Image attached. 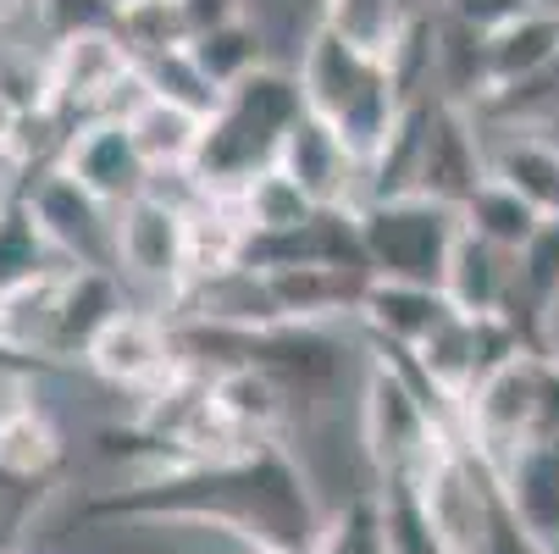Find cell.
I'll use <instances>...</instances> for the list:
<instances>
[{"label":"cell","mask_w":559,"mask_h":554,"mask_svg":"<svg viewBox=\"0 0 559 554\" xmlns=\"http://www.w3.org/2000/svg\"><path fill=\"white\" fill-rule=\"evenodd\" d=\"M122 122L133 128L139 150L155 178H183L194 173V155H200V133H205V111L167 101L155 90H139V101L122 111Z\"/></svg>","instance_id":"obj_15"},{"label":"cell","mask_w":559,"mask_h":554,"mask_svg":"<svg viewBox=\"0 0 559 554\" xmlns=\"http://www.w3.org/2000/svg\"><path fill=\"white\" fill-rule=\"evenodd\" d=\"M460 222H465V233H476V239H488L499 250H521L532 233L543 227V211L532 200H521L504 178H488L460 205Z\"/></svg>","instance_id":"obj_22"},{"label":"cell","mask_w":559,"mask_h":554,"mask_svg":"<svg viewBox=\"0 0 559 554\" xmlns=\"http://www.w3.org/2000/svg\"><path fill=\"white\" fill-rule=\"evenodd\" d=\"M416 17L421 12L411 7V0H328V7H322V23L333 34H344L349 45L377 50V56H393Z\"/></svg>","instance_id":"obj_23"},{"label":"cell","mask_w":559,"mask_h":554,"mask_svg":"<svg viewBox=\"0 0 559 554\" xmlns=\"http://www.w3.org/2000/svg\"><path fill=\"white\" fill-rule=\"evenodd\" d=\"M56 162H61L78 184H84V189H95L106 205H128V200H139V195L155 189V173H150L144 150H139V139H133V128H128L122 117L78 122V128L67 133V144H61Z\"/></svg>","instance_id":"obj_10"},{"label":"cell","mask_w":559,"mask_h":554,"mask_svg":"<svg viewBox=\"0 0 559 554\" xmlns=\"http://www.w3.org/2000/svg\"><path fill=\"white\" fill-rule=\"evenodd\" d=\"M360 227V256L371 278H399V283H438L449 272V256L460 245V211L432 200V195H371L355 205Z\"/></svg>","instance_id":"obj_4"},{"label":"cell","mask_w":559,"mask_h":554,"mask_svg":"<svg viewBox=\"0 0 559 554\" xmlns=\"http://www.w3.org/2000/svg\"><path fill=\"white\" fill-rule=\"evenodd\" d=\"M189 56H194V67L205 72V84H211L216 95L233 90L238 78H250L255 67H266V45H261V28H255L250 17L222 23V28H211V34H194V39H189Z\"/></svg>","instance_id":"obj_25"},{"label":"cell","mask_w":559,"mask_h":554,"mask_svg":"<svg viewBox=\"0 0 559 554\" xmlns=\"http://www.w3.org/2000/svg\"><path fill=\"white\" fill-rule=\"evenodd\" d=\"M504 499L510 510L543 538L559 549V438H543V444H526L504 471Z\"/></svg>","instance_id":"obj_19"},{"label":"cell","mask_w":559,"mask_h":554,"mask_svg":"<svg viewBox=\"0 0 559 554\" xmlns=\"http://www.w3.org/2000/svg\"><path fill=\"white\" fill-rule=\"evenodd\" d=\"M84 366L117 388V393H150V388H162L178 366H183V350H178V322H173V310H155V305H122L106 333L90 344Z\"/></svg>","instance_id":"obj_9"},{"label":"cell","mask_w":559,"mask_h":554,"mask_svg":"<svg viewBox=\"0 0 559 554\" xmlns=\"http://www.w3.org/2000/svg\"><path fill=\"white\" fill-rule=\"evenodd\" d=\"M488 167L543 216H559V139L548 133H488Z\"/></svg>","instance_id":"obj_18"},{"label":"cell","mask_w":559,"mask_h":554,"mask_svg":"<svg viewBox=\"0 0 559 554\" xmlns=\"http://www.w3.org/2000/svg\"><path fill=\"white\" fill-rule=\"evenodd\" d=\"M277 167H283L316 205L355 211V205L366 200V167H360V155H355L322 117H316V111H305V117L288 128Z\"/></svg>","instance_id":"obj_12"},{"label":"cell","mask_w":559,"mask_h":554,"mask_svg":"<svg viewBox=\"0 0 559 554\" xmlns=\"http://www.w3.org/2000/svg\"><path fill=\"white\" fill-rule=\"evenodd\" d=\"M61 460H67V444L50 427L45 411L0 427V478H12V483H56Z\"/></svg>","instance_id":"obj_26"},{"label":"cell","mask_w":559,"mask_h":554,"mask_svg":"<svg viewBox=\"0 0 559 554\" xmlns=\"http://www.w3.org/2000/svg\"><path fill=\"white\" fill-rule=\"evenodd\" d=\"M111 7H117V12H122V7H133V0H111Z\"/></svg>","instance_id":"obj_37"},{"label":"cell","mask_w":559,"mask_h":554,"mask_svg":"<svg viewBox=\"0 0 559 554\" xmlns=\"http://www.w3.org/2000/svg\"><path fill=\"white\" fill-rule=\"evenodd\" d=\"M100 521H139V527H200L227 532L233 543H294L316 549L328 532V505L316 494L310 471L294 460L288 444H255L205 465H167L139 471L90 505Z\"/></svg>","instance_id":"obj_1"},{"label":"cell","mask_w":559,"mask_h":554,"mask_svg":"<svg viewBox=\"0 0 559 554\" xmlns=\"http://www.w3.org/2000/svg\"><path fill=\"white\" fill-rule=\"evenodd\" d=\"M233 205H238V216H245L250 239H272V233H288V227H299V222H310L316 211H322L283 167H266L250 184H238Z\"/></svg>","instance_id":"obj_21"},{"label":"cell","mask_w":559,"mask_h":554,"mask_svg":"<svg viewBox=\"0 0 559 554\" xmlns=\"http://www.w3.org/2000/svg\"><path fill=\"white\" fill-rule=\"evenodd\" d=\"M322 7H328V0H322Z\"/></svg>","instance_id":"obj_40"},{"label":"cell","mask_w":559,"mask_h":554,"mask_svg":"<svg viewBox=\"0 0 559 554\" xmlns=\"http://www.w3.org/2000/svg\"><path fill=\"white\" fill-rule=\"evenodd\" d=\"M61 272H45L12 294H0V355H17V361H45L50 350V328H56V288H61Z\"/></svg>","instance_id":"obj_20"},{"label":"cell","mask_w":559,"mask_h":554,"mask_svg":"<svg viewBox=\"0 0 559 554\" xmlns=\"http://www.w3.org/2000/svg\"><path fill=\"white\" fill-rule=\"evenodd\" d=\"M272 322H310L338 328L360 316V299L371 288V267H255Z\"/></svg>","instance_id":"obj_11"},{"label":"cell","mask_w":559,"mask_h":554,"mask_svg":"<svg viewBox=\"0 0 559 554\" xmlns=\"http://www.w3.org/2000/svg\"><path fill=\"white\" fill-rule=\"evenodd\" d=\"M128 278L117 267H67L61 288H56V328H50V350L45 361L61 366H84L90 344L106 333V322L128 305Z\"/></svg>","instance_id":"obj_14"},{"label":"cell","mask_w":559,"mask_h":554,"mask_svg":"<svg viewBox=\"0 0 559 554\" xmlns=\"http://www.w3.org/2000/svg\"><path fill=\"white\" fill-rule=\"evenodd\" d=\"M50 39H67V34H84V28H117V7L111 0H34V12H28Z\"/></svg>","instance_id":"obj_29"},{"label":"cell","mask_w":559,"mask_h":554,"mask_svg":"<svg viewBox=\"0 0 559 554\" xmlns=\"http://www.w3.org/2000/svg\"><path fill=\"white\" fill-rule=\"evenodd\" d=\"M548 61H559V12L532 7V12H521L510 28H499V34L488 39L493 84H510V78L537 72V67H548Z\"/></svg>","instance_id":"obj_24"},{"label":"cell","mask_w":559,"mask_h":554,"mask_svg":"<svg viewBox=\"0 0 559 554\" xmlns=\"http://www.w3.org/2000/svg\"><path fill=\"white\" fill-rule=\"evenodd\" d=\"M23 12H34V0H0V28H7V23H17Z\"/></svg>","instance_id":"obj_35"},{"label":"cell","mask_w":559,"mask_h":554,"mask_svg":"<svg viewBox=\"0 0 559 554\" xmlns=\"http://www.w3.org/2000/svg\"><path fill=\"white\" fill-rule=\"evenodd\" d=\"M117 34L128 39V50H133L139 61L167 56V50H183V45L194 39L178 0H133V7L117 12Z\"/></svg>","instance_id":"obj_27"},{"label":"cell","mask_w":559,"mask_h":554,"mask_svg":"<svg viewBox=\"0 0 559 554\" xmlns=\"http://www.w3.org/2000/svg\"><path fill=\"white\" fill-rule=\"evenodd\" d=\"M17 549V532H12V516H7V499H0V554Z\"/></svg>","instance_id":"obj_36"},{"label":"cell","mask_w":559,"mask_h":554,"mask_svg":"<svg viewBox=\"0 0 559 554\" xmlns=\"http://www.w3.org/2000/svg\"><path fill=\"white\" fill-rule=\"evenodd\" d=\"M233 554H310V549H294V543H266V538H250V543H238Z\"/></svg>","instance_id":"obj_34"},{"label":"cell","mask_w":559,"mask_h":554,"mask_svg":"<svg viewBox=\"0 0 559 554\" xmlns=\"http://www.w3.org/2000/svg\"><path fill=\"white\" fill-rule=\"evenodd\" d=\"M45 50H50V117L67 133L95 117H122L144 90L139 56L117 28H84L50 39Z\"/></svg>","instance_id":"obj_6"},{"label":"cell","mask_w":559,"mask_h":554,"mask_svg":"<svg viewBox=\"0 0 559 554\" xmlns=\"http://www.w3.org/2000/svg\"><path fill=\"white\" fill-rule=\"evenodd\" d=\"M305 117V90L294 67H255L250 78H238L233 90L205 111L200 155H194V184L211 195H233L238 184H250L255 173L277 167L288 128Z\"/></svg>","instance_id":"obj_3"},{"label":"cell","mask_w":559,"mask_h":554,"mask_svg":"<svg viewBox=\"0 0 559 554\" xmlns=\"http://www.w3.org/2000/svg\"><path fill=\"white\" fill-rule=\"evenodd\" d=\"M0 95L23 117H50V50L0 39Z\"/></svg>","instance_id":"obj_28"},{"label":"cell","mask_w":559,"mask_h":554,"mask_svg":"<svg viewBox=\"0 0 559 554\" xmlns=\"http://www.w3.org/2000/svg\"><path fill=\"white\" fill-rule=\"evenodd\" d=\"M443 294L471 316H510L515 305V250H499L476 233H460V245L443 272Z\"/></svg>","instance_id":"obj_16"},{"label":"cell","mask_w":559,"mask_h":554,"mask_svg":"<svg viewBox=\"0 0 559 554\" xmlns=\"http://www.w3.org/2000/svg\"><path fill=\"white\" fill-rule=\"evenodd\" d=\"M554 355H559V339H554Z\"/></svg>","instance_id":"obj_39"},{"label":"cell","mask_w":559,"mask_h":554,"mask_svg":"<svg viewBox=\"0 0 559 554\" xmlns=\"http://www.w3.org/2000/svg\"><path fill=\"white\" fill-rule=\"evenodd\" d=\"M194 178H155L150 195L117 205V272L173 305L189 288V200Z\"/></svg>","instance_id":"obj_5"},{"label":"cell","mask_w":559,"mask_h":554,"mask_svg":"<svg viewBox=\"0 0 559 554\" xmlns=\"http://www.w3.org/2000/svg\"><path fill=\"white\" fill-rule=\"evenodd\" d=\"M34 200L39 227L67 267H117V205H106L95 189H84L61 162L17 178Z\"/></svg>","instance_id":"obj_8"},{"label":"cell","mask_w":559,"mask_h":554,"mask_svg":"<svg viewBox=\"0 0 559 554\" xmlns=\"http://www.w3.org/2000/svg\"><path fill=\"white\" fill-rule=\"evenodd\" d=\"M39 411V388H34V361L0 355V427H12Z\"/></svg>","instance_id":"obj_31"},{"label":"cell","mask_w":559,"mask_h":554,"mask_svg":"<svg viewBox=\"0 0 559 554\" xmlns=\"http://www.w3.org/2000/svg\"><path fill=\"white\" fill-rule=\"evenodd\" d=\"M7 184H12V178H7V173H0V195H7Z\"/></svg>","instance_id":"obj_38"},{"label":"cell","mask_w":559,"mask_h":554,"mask_svg":"<svg viewBox=\"0 0 559 554\" xmlns=\"http://www.w3.org/2000/svg\"><path fill=\"white\" fill-rule=\"evenodd\" d=\"M493 178L488 167V128L460 101H427L421 106V139H416V195H432L443 205H465Z\"/></svg>","instance_id":"obj_7"},{"label":"cell","mask_w":559,"mask_h":554,"mask_svg":"<svg viewBox=\"0 0 559 554\" xmlns=\"http://www.w3.org/2000/svg\"><path fill=\"white\" fill-rule=\"evenodd\" d=\"M56 267H67V261L56 256L50 233L39 227L28 189L12 178L7 195H0V294H12V288H23V283H34Z\"/></svg>","instance_id":"obj_17"},{"label":"cell","mask_w":559,"mask_h":554,"mask_svg":"<svg viewBox=\"0 0 559 554\" xmlns=\"http://www.w3.org/2000/svg\"><path fill=\"white\" fill-rule=\"evenodd\" d=\"M178 7H183V23H189V34H211V28H222V23L250 17V7H245V0H178Z\"/></svg>","instance_id":"obj_33"},{"label":"cell","mask_w":559,"mask_h":554,"mask_svg":"<svg viewBox=\"0 0 559 554\" xmlns=\"http://www.w3.org/2000/svg\"><path fill=\"white\" fill-rule=\"evenodd\" d=\"M28 122H34V117H23V111H17V106L7 101V95H0V173H7V178H12L17 167H23Z\"/></svg>","instance_id":"obj_32"},{"label":"cell","mask_w":559,"mask_h":554,"mask_svg":"<svg viewBox=\"0 0 559 554\" xmlns=\"http://www.w3.org/2000/svg\"><path fill=\"white\" fill-rule=\"evenodd\" d=\"M460 305L438 288V283H399V278H371L355 328L371 339V350H393V355H416Z\"/></svg>","instance_id":"obj_13"},{"label":"cell","mask_w":559,"mask_h":554,"mask_svg":"<svg viewBox=\"0 0 559 554\" xmlns=\"http://www.w3.org/2000/svg\"><path fill=\"white\" fill-rule=\"evenodd\" d=\"M438 12H443L449 23L471 28V34L493 39V34L510 28L521 12H532V0H438Z\"/></svg>","instance_id":"obj_30"},{"label":"cell","mask_w":559,"mask_h":554,"mask_svg":"<svg viewBox=\"0 0 559 554\" xmlns=\"http://www.w3.org/2000/svg\"><path fill=\"white\" fill-rule=\"evenodd\" d=\"M294 72H299V90H305V111L322 117L360 155V167H371L377 150L393 133V122L411 106L405 95H399L393 61L377 56V50L349 45L344 34H333L322 17H316V28L299 45Z\"/></svg>","instance_id":"obj_2"}]
</instances>
